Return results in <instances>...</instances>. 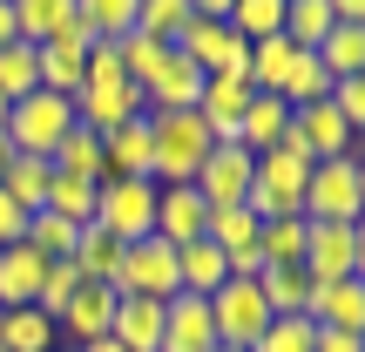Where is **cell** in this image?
<instances>
[{"label": "cell", "instance_id": "c3c4849f", "mask_svg": "<svg viewBox=\"0 0 365 352\" xmlns=\"http://www.w3.org/2000/svg\"><path fill=\"white\" fill-rule=\"evenodd\" d=\"M7 41H21V34H14V0H0V48Z\"/></svg>", "mask_w": 365, "mask_h": 352}, {"label": "cell", "instance_id": "9c48e42d", "mask_svg": "<svg viewBox=\"0 0 365 352\" xmlns=\"http://www.w3.org/2000/svg\"><path fill=\"white\" fill-rule=\"evenodd\" d=\"M352 143L359 136L345 129V116L331 102H312V109H291V129H284V143L277 149H298L304 163H331V156H352Z\"/></svg>", "mask_w": 365, "mask_h": 352}, {"label": "cell", "instance_id": "8992f818", "mask_svg": "<svg viewBox=\"0 0 365 352\" xmlns=\"http://www.w3.org/2000/svg\"><path fill=\"white\" fill-rule=\"evenodd\" d=\"M210 326H217V346H257L264 326H271V305H264L257 278H223L210 291Z\"/></svg>", "mask_w": 365, "mask_h": 352}, {"label": "cell", "instance_id": "5bb4252c", "mask_svg": "<svg viewBox=\"0 0 365 352\" xmlns=\"http://www.w3.org/2000/svg\"><path fill=\"white\" fill-rule=\"evenodd\" d=\"M88 48H95V34L81 21H68L54 41H41V89H54V95H75L81 89V68H88Z\"/></svg>", "mask_w": 365, "mask_h": 352}, {"label": "cell", "instance_id": "ac0fdd59", "mask_svg": "<svg viewBox=\"0 0 365 352\" xmlns=\"http://www.w3.org/2000/svg\"><path fill=\"white\" fill-rule=\"evenodd\" d=\"M196 95H203V75H196V68L170 48V61L143 81V116H176V109H196Z\"/></svg>", "mask_w": 365, "mask_h": 352}, {"label": "cell", "instance_id": "d590c367", "mask_svg": "<svg viewBox=\"0 0 365 352\" xmlns=\"http://www.w3.org/2000/svg\"><path fill=\"white\" fill-rule=\"evenodd\" d=\"M182 27H190V0H135V27L129 34H149V41L170 48Z\"/></svg>", "mask_w": 365, "mask_h": 352}, {"label": "cell", "instance_id": "7bdbcfd3", "mask_svg": "<svg viewBox=\"0 0 365 352\" xmlns=\"http://www.w3.org/2000/svg\"><path fill=\"white\" fill-rule=\"evenodd\" d=\"M325 102L345 116V129H352V136L365 129V75H345V81H331V95H325Z\"/></svg>", "mask_w": 365, "mask_h": 352}, {"label": "cell", "instance_id": "4316f807", "mask_svg": "<svg viewBox=\"0 0 365 352\" xmlns=\"http://www.w3.org/2000/svg\"><path fill=\"white\" fill-rule=\"evenodd\" d=\"M48 163H54V176H75V183H102V136L75 122V129L61 136V149H54Z\"/></svg>", "mask_w": 365, "mask_h": 352}, {"label": "cell", "instance_id": "d6a6232c", "mask_svg": "<svg viewBox=\"0 0 365 352\" xmlns=\"http://www.w3.org/2000/svg\"><path fill=\"white\" fill-rule=\"evenodd\" d=\"M21 244L34 251V258H75V223L68 217H54V210H34V217H27V231H21Z\"/></svg>", "mask_w": 365, "mask_h": 352}, {"label": "cell", "instance_id": "f546056e", "mask_svg": "<svg viewBox=\"0 0 365 352\" xmlns=\"http://www.w3.org/2000/svg\"><path fill=\"white\" fill-rule=\"evenodd\" d=\"M312 54L325 61V75H331V81H345V75H365V27H345V21H339V27H331V34L318 41Z\"/></svg>", "mask_w": 365, "mask_h": 352}, {"label": "cell", "instance_id": "30bf717a", "mask_svg": "<svg viewBox=\"0 0 365 352\" xmlns=\"http://www.w3.org/2000/svg\"><path fill=\"white\" fill-rule=\"evenodd\" d=\"M250 170H257V156H250V149L210 143V156H203V170L190 176V190L203 196L210 210H230V203H244V196H250Z\"/></svg>", "mask_w": 365, "mask_h": 352}, {"label": "cell", "instance_id": "f907efd6", "mask_svg": "<svg viewBox=\"0 0 365 352\" xmlns=\"http://www.w3.org/2000/svg\"><path fill=\"white\" fill-rule=\"evenodd\" d=\"M75 352H122L115 339H95V346H75Z\"/></svg>", "mask_w": 365, "mask_h": 352}, {"label": "cell", "instance_id": "74e56055", "mask_svg": "<svg viewBox=\"0 0 365 352\" xmlns=\"http://www.w3.org/2000/svg\"><path fill=\"white\" fill-rule=\"evenodd\" d=\"M230 34H244V41L284 34V0H230Z\"/></svg>", "mask_w": 365, "mask_h": 352}, {"label": "cell", "instance_id": "e575fe53", "mask_svg": "<svg viewBox=\"0 0 365 352\" xmlns=\"http://www.w3.org/2000/svg\"><path fill=\"white\" fill-rule=\"evenodd\" d=\"M257 258H264V264H304V217H271V223H257Z\"/></svg>", "mask_w": 365, "mask_h": 352}, {"label": "cell", "instance_id": "b9f144b4", "mask_svg": "<svg viewBox=\"0 0 365 352\" xmlns=\"http://www.w3.org/2000/svg\"><path fill=\"white\" fill-rule=\"evenodd\" d=\"M312 339H318V326L312 318H271V326H264V339L250 346V352H312Z\"/></svg>", "mask_w": 365, "mask_h": 352}, {"label": "cell", "instance_id": "277c9868", "mask_svg": "<svg viewBox=\"0 0 365 352\" xmlns=\"http://www.w3.org/2000/svg\"><path fill=\"white\" fill-rule=\"evenodd\" d=\"M359 210H365V163H359V149L352 156H331V163H312L304 223H359Z\"/></svg>", "mask_w": 365, "mask_h": 352}, {"label": "cell", "instance_id": "681fc988", "mask_svg": "<svg viewBox=\"0 0 365 352\" xmlns=\"http://www.w3.org/2000/svg\"><path fill=\"white\" fill-rule=\"evenodd\" d=\"M7 163H14V143H7V129H0V176H7Z\"/></svg>", "mask_w": 365, "mask_h": 352}, {"label": "cell", "instance_id": "7dc6e473", "mask_svg": "<svg viewBox=\"0 0 365 352\" xmlns=\"http://www.w3.org/2000/svg\"><path fill=\"white\" fill-rule=\"evenodd\" d=\"M196 21H230V0H190Z\"/></svg>", "mask_w": 365, "mask_h": 352}, {"label": "cell", "instance_id": "9a60e30c", "mask_svg": "<svg viewBox=\"0 0 365 352\" xmlns=\"http://www.w3.org/2000/svg\"><path fill=\"white\" fill-rule=\"evenodd\" d=\"M156 352H217V326H210V298L176 291L163 305V346Z\"/></svg>", "mask_w": 365, "mask_h": 352}, {"label": "cell", "instance_id": "f35d334b", "mask_svg": "<svg viewBox=\"0 0 365 352\" xmlns=\"http://www.w3.org/2000/svg\"><path fill=\"white\" fill-rule=\"evenodd\" d=\"M41 210H54V217H68L81 231V223H95V183H75V176H54L48 183V203Z\"/></svg>", "mask_w": 365, "mask_h": 352}, {"label": "cell", "instance_id": "6da1fadb", "mask_svg": "<svg viewBox=\"0 0 365 352\" xmlns=\"http://www.w3.org/2000/svg\"><path fill=\"white\" fill-rule=\"evenodd\" d=\"M203 156H210V129L196 122V109L149 116V183H190Z\"/></svg>", "mask_w": 365, "mask_h": 352}, {"label": "cell", "instance_id": "83f0119b", "mask_svg": "<svg viewBox=\"0 0 365 352\" xmlns=\"http://www.w3.org/2000/svg\"><path fill=\"white\" fill-rule=\"evenodd\" d=\"M48 183H54V163H48V156H14L7 176H0V190H7L27 217H34V210L48 203Z\"/></svg>", "mask_w": 365, "mask_h": 352}, {"label": "cell", "instance_id": "ffe728a7", "mask_svg": "<svg viewBox=\"0 0 365 352\" xmlns=\"http://www.w3.org/2000/svg\"><path fill=\"white\" fill-rule=\"evenodd\" d=\"M102 176H149V116H129L102 136Z\"/></svg>", "mask_w": 365, "mask_h": 352}, {"label": "cell", "instance_id": "f1b7e54d", "mask_svg": "<svg viewBox=\"0 0 365 352\" xmlns=\"http://www.w3.org/2000/svg\"><path fill=\"white\" fill-rule=\"evenodd\" d=\"M68 21H75V0H14V34L34 41V48L54 41Z\"/></svg>", "mask_w": 365, "mask_h": 352}, {"label": "cell", "instance_id": "7a4b0ae2", "mask_svg": "<svg viewBox=\"0 0 365 352\" xmlns=\"http://www.w3.org/2000/svg\"><path fill=\"white\" fill-rule=\"evenodd\" d=\"M304 183H312V163H304L298 149H264L257 170H250L244 210H250L257 223H271V217H304Z\"/></svg>", "mask_w": 365, "mask_h": 352}, {"label": "cell", "instance_id": "bcb514c9", "mask_svg": "<svg viewBox=\"0 0 365 352\" xmlns=\"http://www.w3.org/2000/svg\"><path fill=\"white\" fill-rule=\"evenodd\" d=\"M325 7H331V14H339V21H345V27H365V0H325Z\"/></svg>", "mask_w": 365, "mask_h": 352}, {"label": "cell", "instance_id": "816d5d0a", "mask_svg": "<svg viewBox=\"0 0 365 352\" xmlns=\"http://www.w3.org/2000/svg\"><path fill=\"white\" fill-rule=\"evenodd\" d=\"M217 352H244V346H217Z\"/></svg>", "mask_w": 365, "mask_h": 352}, {"label": "cell", "instance_id": "603a6c76", "mask_svg": "<svg viewBox=\"0 0 365 352\" xmlns=\"http://www.w3.org/2000/svg\"><path fill=\"white\" fill-rule=\"evenodd\" d=\"M0 352H61V332L48 312L14 305V312H0Z\"/></svg>", "mask_w": 365, "mask_h": 352}, {"label": "cell", "instance_id": "7c38bea8", "mask_svg": "<svg viewBox=\"0 0 365 352\" xmlns=\"http://www.w3.org/2000/svg\"><path fill=\"white\" fill-rule=\"evenodd\" d=\"M115 298H122L115 285H88V278H81V291H75V298L61 305V318H54V332L68 339V352H75V346H95V339H108V318H115Z\"/></svg>", "mask_w": 365, "mask_h": 352}, {"label": "cell", "instance_id": "60d3db41", "mask_svg": "<svg viewBox=\"0 0 365 352\" xmlns=\"http://www.w3.org/2000/svg\"><path fill=\"white\" fill-rule=\"evenodd\" d=\"M81 291V271H75V258H54L48 264V278H41V291H34V312H48V318H61V305Z\"/></svg>", "mask_w": 365, "mask_h": 352}, {"label": "cell", "instance_id": "4dcf8cb0", "mask_svg": "<svg viewBox=\"0 0 365 352\" xmlns=\"http://www.w3.org/2000/svg\"><path fill=\"white\" fill-rule=\"evenodd\" d=\"M41 89V54L34 41H7L0 48V102H21V95Z\"/></svg>", "mask_w": 365, "mask_h": 352}, {"label": "cell", "instance_id": "484cf974", "mask_svg": "<svg viewBox=\"0 0 365 352\" xmlns=\"http://www.w3.org/2000/svg\"><path fill=\"white\" fill-rule=\"evenodd\" d=\"M257 291H264V305H271V318H298L304 298H312V278H304V264H264Z\"/></svg>", "mask_w": 365, "mask_h": 352}, {"label": "cell", "instance_id": "7402d4cb", "mask_svg": "<svg viewBox=\"0 0 365 352\" xmlns=\"http://www.w3.org/2000/svg\"><path fill=\"white\" fill-rule=\"evenodd\" d=\"M41 278H48V258H34L27 244H7V251H0V312H14V305H34Z\"/></svg>", "mask_w": 365, "mask_h": 352}, {"label": "cell", "instance_id": "ab89813d", "mask_svg": "<svg viewBox=\"0 0 365 352\" xmlns=\"http://www.w3.org/2000/svg\"><path fill=\"white\" fill-rule=\"evenodd\" d=\"M115 54H122V75H129L135 89H143V81L156 75L163 61H170V48H163V41H149V34H122V41H115Z\"/></svg>", "mask_w": 365, "mask_h": 352}, {"label": "cell", "instance_id": "3957f363", "mask_svg": "<svg viewBox=\"0 0 365 352\" xmlns=\"http://www.w3.org/2000/svg\"><path fill=\"white\" fill-rule=\"evenodd\" d=\"M7 143H14V156H54L61 149V136L75 129V102L68 95H54V89H34V95H21V102H7Z\"/></svg>", "mask_w": 365, "mask_h": 352}, {"label": "cell", "instance_id": "e0dca14e", "mask_svg": "<svg viewBox=\"0 0 365 352\" xmlns=\"http://www.w3.org/2000/svg\"><path fill=\"white\" fill-rule=\"evenodd\" d=\"M210 203L190 190V183H156V237L163 244H196L203 237Z\"/></svg>", "mask_w": 365, "mask_h": 352}, {"label": "cell", "instance_id": "d6986e66", "mask_svg": "<svg viewBox=\"0 0 365 352\" xmlns=\"http://www.w3.org/2000/svg\"><path fill=\"white\" fill-rule=\"evenodd\" d=\"M108 339H115L122 352H156L163 346V305L156 298H115Z\"/></svg>", "mask_w": 365, "mask_h": 352}, {"label": "cell", "instance_id": "2e32d148", "mask_svg": "<svg viewBox=\"0 0 365 352\" xmlns=\"http://www.w3.org/2000/svg\"><path fill=\"white\" fill-rule=\"evenodd\" d=\"M304 318H312V326H331V332H365V278H331V285H312Z\"/></svg>", "mask_w": 365, "mask_h": 352}, {"label": "cell", "instance_id": "1f68e13d", "mask_svg": "<svg viewBox=\"0 0 365 352\" xmlns=\"http://www.w3.org/2000/svg\"><path fill=\"white\" fill-rule=\"evenodd\" d=\"M203 237L223 251V258H237V251H257V217H250L244 203H230V210H210V217H203Z\"/></svg>", "mask_w": 365, "mask_h": 352}, {"label": "cell", "instance_id": "ee69618b", "mask_svg": "<svg viewBox=\"0 0 365 352\" xmlns=\"http://www.w3.org/2000/svg\"><path fill=\"white\" fill-rule=\"evenodd\" d=\"M21 231H27V210L14 203L7 190H0V251H7V244H21Z\"/></svg>", "mask_w": 365, "mask_h": 352}, {"label": "cell", "instance_id": "f5cc1de1", "mask_svg": "<svg viewBox=\"0 0 365 352\" xmlns=\"http://www.w3.org/2000/svg\"><path fill=\"white\" fill-rule=\"evenodd\" d=\"M0 122H7V102H0Z\"/></svg>", "mask_w": 365, "mask_h": 352}, {"label": "cell", "instance_id": "ba28073f", "mask_svg": "<svg viewBox=\"0 0 365 352\" xmlns=\"http://www.w3.org/2000/svg\"><path fill=\"white\" fill-rule=\"evenodd\" d=\"M115 291H122V298H156V305H170L176 298V244H163V237H135V244H122Z\"/></svg>", "mask_w": 365, "mask_h": 352}, {"label": "cell", "instance_id": "836d02e7", "mask_svg": "<svg viewBox=\"0 0 365 352\" xmlns=\"http://www.w3.org/2000/svg\"><path fill=\"white\" fill-rule=\"evenodd\" d=\"M331 27H339V14L325 0H284V41L291 48H318Z\"/></svg>", "mask_w": 365, "mask_h": 352}, {"label": "cell", "instance_id": "52a82bcc", "mask_svg": "<svg viewBox=\"0 0 365 352\" xmlns=\"http://www.w3.org/2000/svg\"><path fill=\"white\" fill-rule=\"evenodd\" d=\"M304 278H365V223H304Z\"/></svg>", "mask_w": 365, "mask_h": 352}, {"label": "cell", "instance_id": "f6af8a7d", "mask_svg": "<svg viewBox=\"0 0 365 352\" xmlns=\"http://www.w3.org/2000/svg\"><path fill=\"white\" fill-rule=\"evenodd\" d=\"M312 352H365V332H331V326H318Z\"/></svg>", "mask_w": 365, "mask_h": 352}, {"label": "cell", "instance_id": "d4e9b609", "mask_svg": "<svg viewBox=\"0 0 365 352\" xmlns=\"http://www.w3.org/2000/svg\"><path fill=\"white\" fill-rule=\"evenodd\" d=\"M75 271L88 278V285H115V271H122V244L102 231V223H81V231H75Z\"/></svg>", "mask_w": 365, "mask_h": 352}, {"label": "cell", "instance_id": "44dd1931", "mask_svg": "<svg viewBox=\"0 0 365 352\" xmlns=\"http://www.w3.org/2000/svg\"><path fill=\"white\" fill-rule=\"evenodd\" d=\"M291 129V109L277 102V95H250L244 122H237V149H250V156H264V149H277Z\"/></svg>", "mask_w": 365, "mask_h": 352}, {"label": "cell", "instance_id": "8fae6325", "mask_svg": "<svg viewBox=\"0 0 365 352\" xmlns=\"http://www.w3.org/2000/svg\"><path fill=\"white\" fill-rule=\"evenodd\" d=\"M68 102H75V122L95 129V136H108L129 116H143V89H135V81H81Z\"/></svg>", "mask_w": 365, "mask_h": 352}, {"label": "cell", "instance_id": "8d00e7d4", "mask_svg": "<svg viewBox=\"0 0 365 352\" xmlns=\"http://www.w3.org/2000/svg\"><path fill=\"white\" fill-rule=\"evenodd\" d=\"M75 21L88 27L95 41H122L135 27V0H75Z\"/></svg>", "mask_w": 365, "mask_h": 352}, {"label": "cell", "instance_id": "cb8c5ba5", "mask_svg": "<svg viewBox=\"0 0 365 352\" xmlns=\"http://www.w3.org/2000/svg\"><path fill=\"white\" fill-rule=\"evenodd\" d=\"M223 251L210 244V237H196V244H176V291H196V298H210V291L223 285Z\"/></svg>", "mask_w": 365, "mask_h": 352}, {"label": "cell", "instance_id": "5b68a950", "mask_svg": "<svg viewBox=\"0 0 365 352\" xmlns=\"http://www.w3.org/2000/svg\"><path fill=\"white\" fill-rule=\"evenodd\" d=\"M95 223H102L115 244L156 237V183L149 176H102L95 183Z\"/></svg>", "mask_w": 365, "mask_h": 352}, {"label": "cell", "instance_id": "4fadbf2b", "mask_svg": "<svg viewBox=\"0 0 365 352\" xmlns=\"http://www.w3.org/2000/svg\"><path fill=\"white\" fill-rule=\"evenodd\" d=\"M250 81L244 75H203V95H196V122L210 129V143H237V122L250 109Z\"/></svg>", "mask_w": 365, "mask_h": 352}]
</instances>
